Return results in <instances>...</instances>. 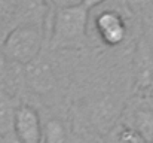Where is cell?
<instances>
[{"label": "cell", "instance_id": "cell-10", "mask_svg": "<svg viewBox=\"0 0 153 143\" xmlns=\"http://www.w3.org/2000/svg\"><path fill=\"white\" fill-rule=\"evenodd\" d=\"M46 3H48V6H53L55 9H59V7L82 4V0H46Z\"/></svg>", "mask_w": 153, "mask_h": 143}, {"label": "cell", "instance_id": "cell-11", "mask_svg": "<svg viewBox=\"0 0 153 143\" xmlns=\"http://www.w3.org/2000/svg\"><path fill=\"white\" fill-rule=\"evenodd\" d=\"M7 57L4 55V52H3V49L0 46V79L4 76V73L7 72Z\"/></svg>", "mask_w": 153, "mask_h": 143}, {"label": "cell", "instance_id": "cell-3", "mask_svg": "<svg viewBox=\"0 0 153 143\" xmlns=\"http://www.w3.org/2000/svg\"><path fill=\"white\" fill-rule=\"evenodd\" d=\"M13 134L19 143H43V125L34 107L28 104L18 106Z\"/></svg>", "mask_w": 153, "mask_h": 143}, {"label": "cell", "instance_id": "cell-13", "mask_svg": "<svg viewBox=\"0 0 153 143\" xmlns=\"http://www.w3.org/2000/svg\"><path fill=\"white\" fill-rule=\"evenodd\" d=\"M43 143H45V140H43Z\"/></svg>", "mask_w": 153, "mask_h": 143}, {"label": "cell", "instance_id": "cell-1", "mask_svg": "<svg viewBox=\"0 0 153 143\" xmlns=\"http://www.w3.org/2000/svg\"><path fill=\"white\" fill-rule=\"evenodd\" d=\"M89 10L83 4L53 10L51 22V45L53 48H76L85 42Z\"/></svg>", "mask_w": 153, "mask_h": 143}, {"label": "cell", "instance_id": "cell-7", "mask_svg": "<svg viewBox=\"0 0 153 143\" xmlns=\"http://www.w3.org/2000/svg\"><path fill=\"white\" fill-rule=\"evenodd\" d=\"M135 69H137V81L140 87H147L152 81L153 67L150 51L144 42H140L135 54Z\"/></svg>", "mask_w": 153, "mask_h": 143}, {"label": "cell", "instance_id": "cell-12", "mask_svg": "<svg viewBox=\"0 0 153 143\" xmlns=\"http://www.w3.org/2000/svg\"><path fill=\"white\" fill-rule=\"evenodd\" d=\"M104 1H107V0H82V4H83L88 10H92L94 7H97V6L102 4Z\"/></svg>", "mask_w": 153, "mask_h": 143}, {"label": "cell", "instance_id": "cell-9", "mask_svg": "<svg viewBox=\"0 0 153 143\" xmlns=\"http://www.w3.org/2000/svg\"><path fill=\"white\" fill-rule=\"evenodd\" d=\"M45 143H65V130L61 121L51 119L43 125Z\"/></svg>", "mask_w": 153, "mask_h": 143}, {"label": "cell", "instance_id": "cell-5", "mask_svg": "<svg viewBox=\"0 0 153 143\" xmlns=\"http://www.w3.org/2000/svg\"><path fill=\"white\" fill-rule=\"evenodd\" d=\"M24 67H25V81L34 91L46 93L53 87L55 76L49 63L45 58L37 57L34 61H31Z\"/></svg>", "mask_w": 153, "mask_h": 143}, {"label": "cell", "instance_id": "cell-6", "mask_svg": "<svg viewBox=\"0 0 153 143\" xmlns=\"http://www.w3.org/2000/svg\"><path fill=\"white\" fill-rule=\"evenodd\" d=\"M126 128L134 131L144 143L153 142V110L150 107H135L126 121Z\"/></svg>", "mask_w": 153, "mask_h": 143}, {"label": "cell", "instance_id": "cell-8", "mask_svg": "<svg viewBox=\"0 0 153 143\" xmlns=\"http://www.w3.org/2000/svg\"><path fill=\"white\" fill-rule=\"evenodd\" d=\"M16 109L13 103L4 97L0 95V134L3 137L13 134V124H15V113Z\"/></svg>", "mask_w": 153, "mask_h": 143}, {"label": "cell", "instance_id": "cell-4", "mask_svg": "<svg viewBox=\"0 0 153 143\" xmlns=\"http://www.w3.org/2000/svg\"><path fill=\"white\" fill-rule=\"evenodd\" d=\"M95 28L102 42L108 46L122 43L126 36V24L123 16L116 10L101 12L95 19Z\"/></svg>", "mask_w": 153, "mask_h": 143}, {"label": "cell", "instance_id": "cell-2", "mask_svg": "<svg viewBox=\"0 0 153 143\" xmlns=\"http://www.w3.org/2000/svg\"><path fill=\"white\" fill-rule=\"evenodd\" d=\"M45 40L43 25L39 24H21L16 25L0 43L9 61L21 66H27L40 57V51Z\"/></svg>", "mask_w": 153, "mask_h": 143}]
</instances>
